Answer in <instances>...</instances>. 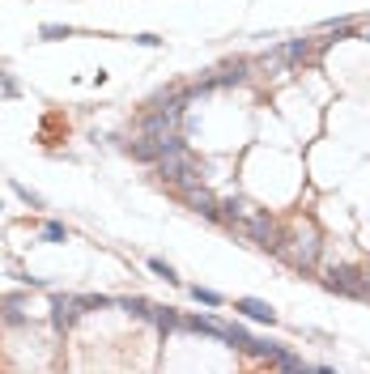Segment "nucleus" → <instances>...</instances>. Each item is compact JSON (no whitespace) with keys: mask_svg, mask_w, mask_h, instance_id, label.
Returning <instances> with one entry per match:
<instances>
[{"mask_svg":"<svg viewBox=\"0 0 370 374\" xmlns=\"http://www.w3.org/2000/svg\"><path fill=\"white\" fill-rule=\"evenodd\" d=\"M234 310H243L247 319H255V324H273V319H277V310L269 302H259V298H239Z\"/></svg>","mask_w":370,"mask_h":374,"instance_id":"f257e3e1","label":"nucleus"},{"mask_svg":"<svg viewBox=\"0 0 370 374\" xmlns=\"http://www.w3.org/2000/svg\"><path fill=\"white\" fill-rule=\"evenodd\" d=\"M192 294H196V298H200V302H204V306H222V298H218V294H213V289H200V285H196V289H192Z\"/></svg>","mask_w":370,"mask_h":374,"instance_id":"f03ea898","label":"nucleus"},{"mask_svg":"<svg viewBox=\"0 0 370 374\" xmlns=\"http://www.w3.org/2000/svg\"><path fill=\"white\" fill-rule=\"evenodd\" d=\"M149 268H153L157 277H166V281H175V273H171V264H162V259H149Z\"/></svg>","mask_w":370,"mask_h":374,"instance_id":"7ed1b4c3","label":"nucleus"}]
</instances>
